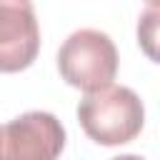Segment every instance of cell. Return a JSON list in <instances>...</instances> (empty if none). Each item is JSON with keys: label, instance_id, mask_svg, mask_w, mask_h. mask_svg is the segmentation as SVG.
Listing matches in <instances>:
<instances>
[{"label": "cell", "instance_id": "obj_1", "mask_svg": "<svg viewBox=\"0 0 160 160\" xmlns=\"http://www.w3.org/2000/svg\"><path fill=\"white\" fill-rule=\"evenodd\" d=\"M78 120L90 140L112 148L140 135L145 125V108L135 90L110 82L85 92L78 105Z\"/></svg>", "mask_w": 160, "mask_h": 160}, {"label": "cell", "instance_id": "obj_2", "mask_svg": "<svg viewBox=\"0 0 160 160\" xmlns=\"http://www.w3.org/2000/svg\"><path fill=\"white\" fill-rule=\"evenodd\" d=\"M58 70L62 80L78 90L90 92L105 88L118 75L115 42L92 28L75 30L58 50Z\"/></svg>", "mask_w": 160, "mask_h": 160}, {"label": "cell", "instance_id": "obj_3", "mask_svg": "<svg viewBox=\"0 0 160 160\" xmlns=\"http://www.w3.org/2000/svg\"><path fill=\"white\" fill-rule=\"evenodd\" d=\"M65 128L52 112L30 110L0 125V160H58Z\"/></svg>", "mask_w": 160, "mask_h": 160}, {"label": "cell", "instance_id": "obj_4", "mask_svg": "<svg viewBox=\"0 0 160 160\" xmlns=\"http://www.w3.org/2000/svg\"><path fill=\"white\" fill-rule=\"evenodd\" d=\"M40 52L32 0H0V72H20Z\"/></svg>", "mask_w": 160, "mask_h": 160}, {"label": "cell", "instance_id": "obj_5", "mask_svg": "<svg viewBox=\"0 0 160 160\" xmlns=\"http://www.w3.org/2000/svg\"><path fill=\"white\" fill-rule=\"evenodd\" d=\"M155 25H158V10L150 8L140 18V25H138V38H140V42H142V48H145V52L150 58H155V48H152V42H155Z\"/></svg>", "mask_w": 160, "mask_h": 160}, {"label": "cell", "instance_id": "obj_6", "mask_svg": "<svg viewBox=\"0 0 160 160\" xmlns=\"http://www.w3.org/2000/svg\"><path fill=\"white\" fill-rule=\"evenodd\" d=\"M112 160H145V158H140V155H118Z\"/></svg>", "mask_w": 160, "mask_h": 160}, {"label": "cell", "instance_id": "obj_7", "mask_svg": "<svg viewBox=\"0 0 160 160\" xmlns=\"http://www.w3.org/2000/svg\"><path fill=\"white\" fill-rule=\"evenodd\" d=\"M145 2H148L150 8H155V5H158V0H145Z\"/></svg>", "mask_w": 160, "mask_h": 160}]
</instances>
